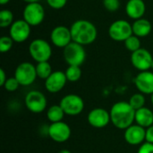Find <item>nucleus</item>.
Here are the masks:
<instances>
[{"instance_id":"nucleus-1","label":"nucleus","mask_w":153,"mask_h":153,"mask_svg":"<svg viewBox=\"0 0 153 153\" xmlns=\"http://www.w3.org/2000/svg\"><path fill=\"white\" fill-rule=\"evenodd\" d=\"M111 123L120 130H126L134 123L135 110L128 101H118L115 103L109 111Z\"/></svg>"},{"instance_id":"nucleus-2","label":"nucleus","mask_w":153,"mask_h":153,"mask_svg":"<svg viewBox=\"0 0 153 153\" xmlns=\"http://www.w3.org/2000/svg\"><path fill=\"white\" fill-rule=\"evenodd\" d=\"M72 39L82 46L92 44L98 36L96 26L88 20H77L74 22L70 27Z\"/></svg>"},{"instance_id":"nucleus-3","label":"nucleus","mask_w":153,"mask_h":153,"mask_svg":"<svg viewBox=\"0 0 153 153\" xmlns=\"http://www.w3.org/2000/svg\"><path fill=\"white\" fill-rule=\"evenodd\" d=\"M29 53L31 58L37 63L47 62L51 58L52 48L47 40L35 39L29 45Z\"/></svg>"},{"instance_id":"nucleus-4","label":"nucleus","mask_w":153,"mask_h":153,"mask_svg":"<svg viewBox=\"0 0 153 153\" xmlns=\"http://www.w3.org/2000/svg\"><path fill=\"white\" fill-rule=\"evenodd\" d=\"M63 56L68 65L81 66L86 59L84 46L72 41L63 50Z\"/></svg>"},{"instance_id":"nucleus-5","label":"nucleus","mask_w":153,"mask_h":153,"mask_svg":"<svg viewBox=\"0 0 153 153\" xmlns=\"http://www.w3.org/2000/svg\"><path fill=\"white\" fill-rule=\"evenodd\" d=\"M14 77L22 86H30L37 79L36 65L30 62L19 64L14 71Z\"/></svg>"},{"instance_id":"nucleus-6","label":"nucleus","mask_w":153,"mask_h":153,"mask_svg":"<svg viewBox=\"0 0 153 153\" xmlns=\"http://www.w3.org/2000/svg\"><path fill=\"white\" fill-rule=\"evenodd\" d=\"M26 108L34 114H40L47 108L48 100L46 96L39 91H30L24 98Z\"/></svg>"},{"instance_id":"nucleus-7","label":"nucleus","mask_w":153,"mask_h":153,"mask_svg":"<svg viewBox=\"0 0 153 153\" xmlns=\"http://www.w3.org/2000/svg\"><path fill=\"white\" fill-rule=\"evenodd\" d=\"M59 105L67 116H78L84 109V101L77 94H67L60 100Z\"/></svg>"},{"instance_id":"nucleus-8","label":"nucleus","mask_w":153,"mask_h":153,"mask_svg":"<svg viewBox=\"0 0 153 153\" xmlns=\"http://www.w3.org/2000/svg\"><path fill=\"white\" fill-rule=\"evenodd\" d=\"M108 35L115 41H125L133 35L132 24L126 20H117L108 28Z\"/></svg>"},{"instance_id":"nucleus-9","label":"nucleus","mask_w":153,"mask_h":153,"mask_svg":"<svg viewBox=\"0 0 153 153\" xmlns=\"http://www.w3.org/2000/svg\"><path fill=\"white\" fill-rule=\"evenodd\" d=\"M22 17L30 26H38L41 24L45 19V9L39 2L27 4L23 9Z\"/></svg>"},{"instance_id":"nucleus-10","label":"nucleus","mask_w":153,"mask_h":153,"mask_svg":"<svg viewBox=\"0 0 153 153\" xmlns=\"http://www.w3.org/2000/svg\"><path fill=\"white\" fill-rule=\"evenodd\" d=\"M48 134L54 142L62 143L67 142L70 139L72 131L69 125L61 121L50 124L48 128Z\"/></svg>"},{"instance_id":"nucleus-11","label":"nucleus","mask_w":153,"mask_h":153,"mask_svg":"<svg viewBox=\"0 0 153 153\" xmlns=\"http://www.w3.org/2000/svg\"><path fill=\"white\" fill-rule=\"evenodd\" d=\"M153 57L152 53L143 48L134 51L131 55V63L133 66L140 72L148 71L151 69Z\"/></svg>"},{"instance_id":"nucleus-12","label":"nucleus","mask_w":153,"mask_h":153,"mask_svg":"<svg viewBox=\"0 0 153 153\" xmlns=\"http://www.w3.org/2000/svg\"><path fill=\"white\" fill-rule=\"evenodd\" d=\"M30 25L23 19L16 20L9 28V36L16 43H22L26 41L30 35Z\"/></svg>"},{"instance_id":"nucleus-13","label":"nucleus","mask_w":153,"mask_h":153,"mask_svg":"<svg viewBox=\"0 0 153 153\" xmlns=\"http://www.w3.org/2000/svg\"><path fill=\"white\" fill-rule=\"evenodd\" d=\"M50 40L54 46L64 49L73 41L70 28L64 25L56 26L51 30Z\"/></svg>"},{"instance_id":"nucleus-14","label":"nucleus","mask_w":153,"mask_h":153,"mask_svg":"<svg viewBox=\"0 0 153 153\" xmlns=\"http://www.w3.org/2000/svg\"><path fill=\"white\" fill-rule=\"evenodd\" d=\"M88 123L91 126L98 129L106 127L110 122V113L102 108H96L91 109L87 117Z\"/></svg>"},{"instance_id":"nucleus-15","label":"nucleus","mask_w":153,"mask_h":153,"mask_svg":"<svg viewBox=\"0 0 153 153\" xmlns=\"http://www.w3.org/2000/svg\"><path fill=\"white\" fill-rule=\"evenodd\" d=\"M67 82L65 72L55 71L45 80V88L50 93H57L64 89Z\"/></svg>"},{"instance_id":"nucleus-16","label":"nucleus","mask_w":153,"mask_h":153,"mask_svg":"<svg viewBox=\"0 0 153 153\" xmlns=\"http://www.w3.org/2000/svg\"><path fill=\"white\" fill-rule=\"evenodd\" d=\"M145 128L138 126L137 124H134L125 130L124 138L128 144L137 146L145 143Z\"/></svg>"},{"instance_id":"nucleus-17","label":"nucleus","mask_w":153,"mask_h":153,"mask_svg":"<svg viewBox=\"0 0 153 153\" xmlns=\"http://www.w3.org/2000/svg\"><path fill=\"white\" fill-rule=\"evenodd\" d=\"M134 84L139 92L144 95H152L153 93V72H140L134 78Z\"/></svg>"},{"instance_id":"nucleus-18","label":"nucleus","mask_w":153,"mask_h":153,"mask_svg":"<svg viewBox=\"0 0 153 153\" xmlns=\"http://www.w3.org/2000/svg\"><path fill=\"white\" fill-rule=\"evenodd\" d=\"M146 12V4L143 0H128L126 4V13L133 20L143 18Z\"/></svg>"},{"instance_id":"nucleus-19","label":"nucleus","mask_w":153,"mask_h":153,"mask_svg":"<svg viewBox=\"0 0 153 153\" xmlns=\"http://www.w3.org/2000/svg\"><path fill=\"white\" fill-rule=\"evenodd\" d=\"M134 122L135 124L145 129L152 126L153 125V112L146 107L136 110Z\"/></svg>"},{"instance_id":"nucleus-20","label":"nucleus","mask_w":153,"mask_h":153,"mask_svg":"<svg viewBox=\"0 0 153 153\" xmlns=\"http://www.w3.org/2000/svg\"><path fill=\"white\" fill-rule=\"evenodd\" d=\"M133 27V34L137 36L138 38H144L150 35L152 30V25L150 21L144 18H141L135 20L132 24Z\"/></svg>"},{"instance_id":"nucleus-21","label":"nucleus","mask_w":153,"mask_h":153,"mask_svg":"<svg viewBox=\"0 0 153 153\" xmlns=\"http://www.w3.org/2000/svg\"><path fill=\"white\" fill-rule=\"evenodd\" d=\"M65 114L59 104L52 105L47 110V118L51 124L61 122L63 118L65 117Z\"/></svg>"},{"instance_id":"nucleus-22","label":"nucleus","mask_w":153,"mask_h":153,"mask_svg":"<svg viewBox=\"0 0 153 153\" xmlns=\"http://www.w3.org/2000/svg\"><path fill=\"white\" fill-rule=\"evenodd\" d=\"M36 73H37V76L39 79L46 80L53 73L52 66L48 63V61L37 63V65H36Z\"/></svg>"},{"instance_id":"nucleus-23","label":"nucleus","mask_w":153,"mask_h":153,"mask_svg":"<svg viewBox=\"0 0 153 153\" xmlns=\"http://www.w3.org/2000/svg\"><path fill=\"white\" fill-rule=\"evenodd\" d=\"M65 74L68 82H76L82 77V69L77 65H68Z\"/></svg>"},{"instance_id":"nucleus-24","label":"nucleus","mask_w":153,"mask_h":153,"mask_svg":"<svg viewBox=\"0 0 153 153\" xmlns=\"http://www.w3.org/2000/svg\"><path fill=\"white\" fill-rule=\"evenodd\" d=\"M129 104L131 105V107L136 111L143 107H145V96L144 94L138 92V93H134L131 96V98L129 99Z\"/></svg>"},{"instance_id":"nucleus-25","label":"nucleus","mask_w":153,"mask_h":153,"mask_svg":"<svg viewBox=\"0 0 153 153\" xmlns=\"http://www.w3.org/2000/svg\"><path fill=\"white\" fill-rule=\"evenodd\" d=\"M13 13L11 10L3 9L0 11V27L7 28L13 23Z\"/></svg>"},{"instance_id":"nucleus-26","label":"nucleus","mask_w":153,"mask_h":153,"mask_svg":"<svg viewBox=\"0 0 153 153\" xmlns=\"http://www.w3.org/2000/svg\"><path fill=\"white\" fill-rule=\"evenodd\" d=\"M124 42H125L126 48L128 51L132 52V53L141 48V40H140V38H138L137 36H135L134 34L132 36H130L127 39H126Z\"/></svg>"},{"instance_id":"nucleus-27","label":"nucleus","mask_w":153,"mask_h":153,"mask_svg":"<svg viewBox=\"0 0 153 153\" xmlns=\"http://www.w3.org/2000/svg\"><path fill=\"white\" fill-rule=\"evenodd\" d=\"M13 40L10 36H2L0 38V52L7 53L11 50L13 45Z\"/></svg>"},{"instance_id":"nucleus-28","label":"nucleus","mask_w":153,"mask_h":153,"mask_svg":"<svg viewBox=\"0 0 153 153\" xmlns=\"http://www.w3.org/2000/svg\"><path fill=\"white\" fill-rule=\"evenodd\" d=\"M20 83L19 82L17 81V79L13 76V77H10V78H7L4 85L3 86L4 88L5 91H9V92H13L15 91L18 90V88L20 87Z\"/></svg>"},{"instance_id":"nucleus-29","label":"nucleus","mask_w":153,"mask_h":153,"mask_svg":"<svg viewBox=\"0 0 153 153\" xmlns=\"http://www.w3.org/2000/svg\"><path fill=\"white\" fill-rule=\"evenodd\" d=\"M103 6L108 12H116L120 7V0H103Z\"/></svg>"},{"instance_id":"nucleus-30","label":"nucleus","mask_w":153,"mask_h":153,"mask_svg":"<svg viewBox=\"0 0 153 153\" xmlns=\"http://www.w3.org/2000/svg\"><path fill=\"white\" fill-rule=\"evenodd\" d=\"M46 1L51 8L55 10H60L66 5L68 0H46Z\"/></svg>"},{"instance_id":"nucleus-31","label":"nucleus","mask_w":153,"mask_h":153,"mask_svg":"<svg viewBox=\"0 0 153 153\" xmlns=\"http://www.w3.org/2000/svg\"><path fill=\"white\" fill-rule=\"evenodd\" d=\"M137 153H153V143H143L142 145H140Z\"/></svg>"},{"instance_id":"nucleus-32","label":"nucleus","mask_w":153,"mask_h":153,"mask_svg":"<svg viewBox=\"0 0 153 153\" xmlns=\"http://www.w3.org/2000/svg\"><path fill=\"white\" fill-rule=\"evenodd\" d=\"M145 142L150 143H153V125L152 126L146 128Z\"/></svg>"},{"instance_id":"nucleus-33","label":"nucleus","mask_w":153,"mask_h":153,"mask_svg":"<svg viewBox=\"0 0 153 153\" xmlns=\"http://www.w3.org/2000/svg\"><path fill=\"white\" fill-rule=\"evenodd\" d=\"M7 80V77H6V74L4 72V70L3 68L0 69V86H4L5 82Z\"/></svg>"},{"instance_id":"nucleus-34","label":"nucleus","mask_w":153,"mask_h":153,"mask_svg":"<svg viewBox=\"0 0 153 153\" xmlns=\"http://www.w3.org/2000/svg\"><path fill=\"white\" fill-rule=\"evenodd\" d=\"M22 1H24L27 4H30V3H39L40 0H22Z\"/></svg>"},{"instance_id":"nucleus-35","label":"nucleus","mask_w":153,"mask_h":153,"mask_svg":"<svg viewBox=\"0 0 153 153\" xmlns=\"http://www.w3.org/2000/svg\"><path fill=\"white\" fill-rule=\"evenodd\" d=\"M10 2V0H0V4H2V5H4V4H8Z\"/></svg>"},{"instance_id":"nucleus-36","label":"nucleus","mask_w":153,"mask_h":153,"mask_svg":"<svg viewBox=\"0 0 153 153\" xmlns=\"http://www.w3.org/2000/svg\"><path fill=\"white\" fill-rule=\"evenodd\" d=\"M57 153H72L69 150H66V149H64V150H61L59 151Z\"/></svg>"},{"instance_id":"nucleus-37","label":"nucleus","mask_w":153,"mask_h":153,"mask_svg":"<svg viewBox=\"0 0 153 153\" xmlns=\"http://www.w3.org/2000/svg\"><path fill=\"white\" fill-rule=\"evenodd\" d=\"M151 101H152V103L153 105V93L151 95Z\"/></svg>"},{"instance_id":"nucleus-38","label":"nucleus","mask_w":153,"mask_h":153,"mask_svg":"<svg viewBox=\"0 0 153 153\" xmlns=\"http://www.w3.org/2000/svg\"><path fill=\"white\" fill-rule=\"evenodd\" d=\"M151 69H152V70H153V61H152V66H151Z\"/></svg>"}]
</instances>
